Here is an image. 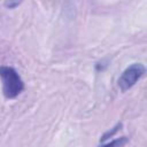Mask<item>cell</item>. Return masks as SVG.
I'll return each instance as SVG.
<instances>
[{"mask_svg":"<svg viewBox=\"0 0 147 147\" xmlns=\"http://www.w3.org/2000/svg\"><path fill=\"white\" fill-rule=\"evenodd\" d=\"M146 72V68L141 63H133L130 67H127L121 77L118 78V86L124 92L130 90Z\"/></svg>","mask_w":147,"mask_h":147,"instance_id":"cell-2","label":"cell"},{"mask_svg":"<svg viewBox=\"0 0 147 147\" xmlns=\"http://www.w3.org/2000/svg\"><path fill=\"white\" fill-rule=\"evenodd\" d=\"M18 5H20V2H6L5 3V6L8 7V8H13V7H16Z\"/></svg>","mask_w":147,"mask_h":147,"instance_id":"cell-4","label":"cell"},{"mask_svg":"<svg viewBox=\"0 0 147 147\" xmlns=\"http://www.w3.org/2000/svg\"><path fill=\"white\" fill-rule=\"evenodd\" d=\"M0 78L2 82V92L7 99H14L24 90V83L18 72L8 65L0 67Z\"/></svg>","mask_w":147,"mask_h":147,"instance_id":"cell-1","label":"cell"},{"mask_svg":"<svg viewBox=\"0 0 147 147\" xmlns=\"http://www.w3.org/2000/svg\"><path fill=\"white\" fill-rule=\"evenodd\" d=\"M127 141H129V139L126 137H121V138L114 139L113 141L103 145L102 147H124L127 144Z\"/></svg>","mask_w":147,"mask_h":147,"instance_id":"cell-3","label":"cell"}]
</instances>
